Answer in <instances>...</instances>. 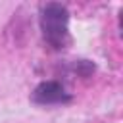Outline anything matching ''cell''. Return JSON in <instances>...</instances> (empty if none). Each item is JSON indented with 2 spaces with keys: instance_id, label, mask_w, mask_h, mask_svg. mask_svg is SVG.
<instances>
[{
  "instance_id": "2",
  "label": "cell",
  "mask_w": 123,
  "mask_h": 123,
  "mask_svg": "<svg viewBox=\"0 0 123 123\" xmlns=\"http://www.w3.org/2000/svg\"><path fill=\"white\" fill-rule=\"evenodd\" d=\"M33 102L42 104V106H46V104H63V102H69V94L65 92V88L60 83L44 81L35 88Z\"/></svg>"
},
{
  "instance_id": "1",
  "label": "cell",
  "mask_w": 123,
  "mask_h": 123,
  "mask_svg": "<svg viewBox=\"0 0 123 123\" xmlns=\"http://www.w3.org/2000/svg\"><path fill=\"white\" fill-rule=\"evenodd\" d=\"M67 21H69V12L62 4H46L40 12V27L44 33V38L50 46L54 48H63L69 42V33H67Z\"/></svg>"
}]
</instances>
